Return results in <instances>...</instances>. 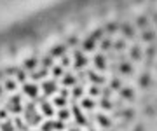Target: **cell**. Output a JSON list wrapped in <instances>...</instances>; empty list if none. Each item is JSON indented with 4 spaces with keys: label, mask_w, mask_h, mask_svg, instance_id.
Instances as JSON below:
<instances>
[{
    "label": "cell",
    "mask_w": 157,
    "mask_h": 131,
    "mask_svg": "<svg viewBox=\"0 0 157 131\" xmlns=\"http://www.w3.org/2000/svg\"><path fill=\"white\" fill-rule=\"evenodd\" d=\"M23 121H25L30 128H35V126L42 124V114H40L39 107H37L33 102H30V103L25 105V108H23Z\"/></svg>",
    "instance_id": "cell-1"
},
{
    "label": "cell",
    "mask_w": 157,
    "mask_h": 131,
    "mask_svg": "<svg viewBox=\"0 0 157 131\" xmlns=\"http://www.w3.org/2000/svg\"><path fill=\"white\" fill-rule=\"evenodd\" d=\"M23 108H25V105L21 103V96L19 94H14V96H11L6 102V110L11 112V114H21Z\"/></svg>",
    "instance_id": "cell-2"
},
{
    "label": "cell",
    "mask_w": 157,
    "mask_h": 131,
    "mask_svg": "<svg viewBox=\"0 0 157 131\" xmlns=\"http://www.w3.org/2000/svg\"><path fill=\"white\" fill-rule=\"evenodd\" d=\"M63 129H65V122L59 119H49L40 124V131H63Z\"/></svg>",
    "instance_id": "cell-3"
},
{
    "label": "cell",
    "mask_w": 157,
    "mask_h": 131,
    "mask_svg": "<svg viewBox=\"0 0 157 131\" xmlns=\"http://www.w3.org/2000/svg\"><path fill=\"white\" fill-rule=\"evenodd\" d=\"M40 89L44 93V96H52V94H56L58 93V80L56 79H45L40 86Z\"/></svg>",
    "instance_id": "cell-4"
},
{
    "label": "cell",
    "mask_w": 157,
    "mask_h": 131,
    "mask_svg": "<svg viewBox=\"0 0 157 131\" xmlns=\"http://www.w3.org/2000/svg\"><path fill=\"white\" fill-rule=\"evenodd\" d=\"M23 93L28 98H32V100H39L40 86L33 84V82H25V84H23Z\"/></svg>",
    "instance_id": "cell-5"
},
{
    "label": "cell",
    "mask_w": 157,
    "mask_h": 131,
    "mask_svg": "<svg viewBox=\"0 0 157 131\" xmlns=\"http://www.w3.org/2000/svg\"><path fill=\"white\" fill-rule=\"evenodd\" d=\"M39 110H40V114L45 115V117H49V119L54 117V107H52V103H49L47 100H44V98L39 100Z\"/></svg>",
    "instance_id": "cell-6"
},
{
    "label": "cell",
    "mask_w": 157,
    "mask_h": 131,
    "mask_svg": "<svg viewBox=\"0 0 157 131\" xmlns=\"http://www.w3.org/2000/svg\"><path fill=\"white\" fill-rule=\"evenodd\" d=\"M87 58H86V54L82 51H75L73 52V67L75 68H84L86 65H87Z\"/></svg>",
    "instance_id": "cell-7"
},
{
    "label": "cell",
    "mask_w": 157,
    "mask_h": 131,
    "mask_svg": "<svg viewBox=\"0 0 157 131\" xmlns=\"http://www.w3.org/2000/svg\"><path fill=\"white\" fill-rule=\"evenodd\" d=\"M70 110H72L73 117H75V122H77V126H86V124H87V119L84 117V114H82V108H80V107L73 105Z\"/></svg>",
    "instance_id": "cell-8"
},
{
    "label": "cell",
    "mask_w": 157,
    "mask_h": 131,
    "mask_svg": "<svg viewBox=\"0 0 157 131\" xmlns=\"http://www.w3.org/2000/svg\"><path fill=\"white\" fill-rule=\"evenodd\" d=\"M68 91H61V96H56L54 100H52V105H56V107L59 108H67L68 105Z\"/></svg>",
    "instance_id": "cell-9"
},
{
    "label": "cell",
    "mask_w": 157,
    "mask_h": 131,
    "mask_svg": "<svg viewBox=\"0 0 157 131\" xmlns=\"http://www.w3.org/2000/svg\"><path fill=\"white\" fill-rule=\"evenodd\" d=\"M47 74H49V72H47V68L40 67V68L33 70L30 75H32V79H33V80H42V82H44V80L47 79Z\"/></svg>",
    "instance_id": "cell-10"
},
{
    "label": "cell",
    "mask_w": 157,
    "mask_h": 131,
    "mask_svg": "<svg viewBox=\"0 0 157 131\" xmlns=\"http://www.w3.org/2000/svg\"><path fill=\"white\" fill-rule=\"evenodd\" d=\"M93 61H94V67L98 70H101V72L107 68V58L103 56V54H96V56L93 58Z\"/></svg>",
    "instance_id": "cell-11"
},
{
    "label": "cell",
    "mask_w": 157,
    "mask_h": 131,
    "mask_svg": "<svg viewBox=\"0 0 157 131\" xmlns=\"http://www.w3.org/2000/svg\"><path fill=\"white\" fill-rule=\"evenodd\" d=\"M82 49H84L86 52L94 51V49H96V39H93V37H87V39L82 42Z\"/></svg>",
    "instance_id": "cell-12"
},
{
    "label": "cell",
    "mask_w": 157,
    "mask_h": 131,
    "mask_svg": "<svg viewBox=\"0 0 157 131\" xmlns=\"http://www.w3.org/2000/svg\"><path fill=\"white\" fill-rule=\"evenodd\" d=\"M121 32H122V35L126 39H133V37H135V28L129 23H124L122 26H121Z\"/></svg>",
    "instance_id": "cell-13"
},
{
    "label": "cell",
    "mask_w": 157,
    "mask_h": 131,
    "mask_svg": "<svg viewBox=\"0 0 157 131\" xmlns=\"http://www.w3.org/2000/svg\"><path fill=\"white\" fill-rule=\"evenodd\" d=\"M0 131H16V124H14V121L11 119H6L0 122Z\"/></svg>",
    "instance_id": "cell-14"
},
{
    "label": "cell",
    "mask_w": 157,
    "mask_h": 131,
    "mask_svg": "<svg viewBox=\"0 0 157 131\" xmlns=\"http://www.w3.org/2000/svg\"><path fill=\"white\" fill-rule=\"evenodd\" d=\"M154 39H155V32H154V30L143 28V32H141V40H143V42H152Z\"/></svg>",
    "instance_id": "cell-15"
},
{
    "label": "cell",
    "mask_w": 157,
    "mask_h": 131,
    "mask_svg": "<svg viewBox=\"0 0 157 131\" xmlns=\"http://www.w3.org/2000/svg\"><path fill=\"white\" fill-rule=\"evenodd\" d=\"M70 115H72V110L70 108H59V112H58V119L63 121V122H67L68 119H70Z\"/></svg>",
    "instance_id": "cell-16"
},
{
    "label": "cell",
    "mask_w": 157,
    "mask_h": 131,
    "mask_svg": "<svg viewBox=\"0 0 157 131\" xmlns=\"http://www.w3.org/2000/svg\"><path fill=\"white\" fill-rule=\"evenodd\" d=\"M16 84L17 80L16 79H6V82H4V91H16Z\"/></svg>",
    "instance_id": "cell-17"
},
{
    "label": "cell",
    "mask_w": 157,
    "mask_h": 131,
    "mask_svg": "<svg viewBox=\"0 0 157 131\" xmlns=\"http://www.w3.org/2000/svg\"><path fill=\"white\" fill-rule=\"evenodd\" d=\"M63 86H67V87H73V86H77L75 77H73L72 74H65V77H63Z\"/></svg>",
    "instance_id": "cell-18"
},
{
    "label": "cell",
    "mask_w": 157,
    "mask_h": 131,
    "mask_svg": "<svg viewBox=\"0 0 157 131\" xmlns=\"http://www.w3.org/2000/svg\"><path fill=\"white\" fill-rule=\"evenodd\" d=\"M121 96L124 100H135V91L131 89V87H122L121 89Z\"/></svg>",
    "instance_id": "cell-19"
},
{
    "label": "cell",
    "mask_w": 157,
    "mask_h": 131,
    "mask_svg": "<svg viewBox=\"0 0 157 131\" xmlns=\"http://www.w3.org/2000/svg\"><path fill=\"white\" fill-rule=\"evenodd\" d=\"M51 56L54 58V56H59V58H63L65 56V46H56V47H52V49H51V52H49Z\"/></svg>",
    "instance_id": "cell-20"
},
{
    "label": "cell",
    "mask_w": 157,
    "mask_h": 131,
    "mask_svg": "<svg viewBox=\"0 0 157 131\" xmlns=\"http://www.w3.org/2000/svg\"><path fill=\"white\" fill-rule=\"evenodd\" d=\"M96 107V103L93 102V98H82V107L84 110H93V108Z\"/></svg>",
    "instance_id": "cell-21"
},
{
    "label": "cell",
    "mask_w": 157,
    "mask_h": 131,
    "mask_svg": "<svg viewBox=\"0 0 157 131\" xmlns=\"http://www.w3.org/2000/svg\"><path fill=\"white\" fill-rule=\"evenodd\" d=\"M52 77L54 79H59V77H65V68H63L61 65H58V67H52Z\"/></svg>",
    "instance_id": "cell-22"
},
{
    "label": "cell",
    "mask_w": 157,
    "mask_h": 131,
    "mask_svg": "<svg viewBox=\"0 0 157 131\" xmlns=\"http://www.w3.org/2000/svg\"><path fill=\"white\" fill-rule=\"evenodd\" d=\"M96 121H98L101 126H105V128H110V126H112V121L108 119V117H105L103 114H98V115H96Z\"/></svg>",
    "instance_id": "cell-23"
},
{
    "label": "cell",
    "mask_w": 157,
    "mask_h": 131,
    "mask_svg": "<svg viewBox=\"0 0 157 131\" xmlns=\"http://www.w3.org/2000/svg\"><path fill=\"white\" fill-rule=\"evenodd\" d=\"M37 65H39V61H37L35 58H30V60H26V61H25V68L30 70V72H33Z\"/></svg>",
    "instance_id": "cell-24"
},
{
    "label": "cell",
    "mask_w": 157,
    "mask_h": 131,
    "mask_svg": "<svg viewBox=\"0 0 157 131\" xmlns=\"http://www.w3.org/2000/svg\"><path fill=\"white\" fill-rule=\"evenodd\" d=\"M129 54H131V58H133V60H141V49H140L138 46H133V47H131Z\"/></svg>",
    "instance_id": "cell-25"
},
{
    "label": "cell",
    "mask_w": 157,
    "mask_h": 131,
    "mask_svg": "<svg viewBox=\"0 0 157 131\" xmlns=\"http://www.w3.org/2000/svg\"><path fill=\"white\" fill-rule=\"evenodd\" d=\"M138 84L141 86V87H148V86H150V75L148 74H143L140 77V80H138Z\"/></svg>",
    "instance_id": "cell-26"
},
{
    "label": "cell",
    "mask_w": 157,
    "mask_h": 131,
    "mask_svg": "<svg viewBox=\"0 0 157 131\" xmlns=\"http://www.w3.org/2000/svg\"><path fill=\"white\" fill-rule=\"evenodd\" d=\"M72 96H73V98H78V100H80V98L84 96V89H82V87H80V86H73Z\"/></svg>",
    "instance_id": "cell-27"
},
{
    "label": "cell",
    "mask_w": 157,
    "mask_h": 131,
    "mask_svg": "<svg viewBox=\"0 0 157 131\" xmlns=\"http://www.w3.org/2000/svg\"><path fill=\"white\" fill-rule=\"evenodd\" d=\"M119 70L122 72L124 75H129L131 72H133V67L129 65V63H121V67H119Z\"/></svg>",
    "instance_id": "cell-28"
},
{
    "label": "cell",
    "mask_w": 157,
    "mask_h": 131,
    "mask_svg": "<svg viewBox=\"0 0 157 131\" xmlns=\"http://www.w3.org/2000/svg\"><path fill=\"white\" fill-rule=\"evenodd\" d=\"M101 49H103V51H108V49H110V47H112V40L110 39H101Z\"/></svg>",
    "instance_id": "cell-29"
},
{
    "label": "cell",
    "mask_w": 157,
    "mask_h": 131,
    "mask_svg": "<svg viewBox=\"0 0 157 131\" xmlns=\"http://www.w3.org/2000/svg\"><path fill=\"white\" fill-rule=\"evenodd\" d=\"M121 28L119 25H115V23H108L107 26H105V30H107L108 33H113V32H117V30Z\"/></svg>",
    "instance_id": "cell-30"
},
{
    "label": "cell",
    "mask_w": 157,
    "mask_h": 131,
    "mask_svg": "<svg viewBox=\"0 0 157 131\" xmlns=\"http://www.w3.org/2000/svg\"><path fill=\"white\" fill-rule=\"evenodd\" d=\"M121 86H122V82H121V80H117V79L112 80V89H119V91H121V89H122Z\"/></svg>",
    "instance_id": "cell-31"
},
{
    "label": "cell",
    "mask_w": 157,
    "mask_h": 131,
    "mask_svg": "<svg viewBox=\"0 0 157 131\" xmlns=\"http://www.w3.org/2000/svg\"><path fill=\"white\" fill-rule=\"evenodd\" d=\"M101 107H103V108H112V102H110L108 98H103V102H101Z\"/></svg>",
    "instance_id": "cell-32"
},
{
    "label": "cell",
    "mask_w": 157,
    "mask_h": 131,
    "mask_svg": "<svg viewBox=\"0 0 157 131\" xmlns=\"http://www.w3.org/2000/svg\"><path fill=\"white\" fill-rule=\"evenodd\" d=\"M136 23H138V26H140V28H143V26L147 25V17H145V16H140V17H138V21H136Z\"/></svg>",
    "instance_id": "cell-33"
},
{
    "label": "cell",
    "mask_w": 157,
    "mask_h": 131,
    "mask_svg": "<svg viewBox=\"0 0 157 131\" xmlns=\"http://www.w3.org/2000/svg\"><path fill=\"white\" fill-rule=\"evenodd\" d=\"M89 79L93 80V82H101V79L98 77V75L94 74V72H89Z\"/></svg>",
    "instance_id": "cell-34"
},
{
    "label": "cell",
    "mask_w": 157,
    "mask_h": 131,
    "mask_svg": "<svg viewBox=\"0 0 157 131\" xmlns=\"http://www.w3.org/2000/svg\"><path fill=\"white\" fill-rule=\"evenodd\" d=\"M68 65H70V58H68V56H63V58H61V67L65 68V67H68Z\"/></svg>",
    "instance_id": "cell-35"
},
{
    "label": "cell",
    "mask_w": 157,
    "mask_h": 131,
    "mask_svg": "<svg viewBox=\"0 0 157 131\" xmlns=\"http://www.w3.org/2000/svg\"><path fill=\"white\" fill-rule=\"evenodd\" d=\"M113 47H115V49H124V40H117V42H113Z\"/></svg>",
    "instance_id": "cell-36"
},
{
    "label": "cell",
    "mask_w": 157,
    "mask_h": 131,
    "mask_svg": "<svg viewBox=\"0 0 157 131\" xmlns=\"http://www.w3.org/2000/svg\"><path fill=\"white\" fill-rule=\"evenodd\" d=\"M98 93H100V89H98V87H96V86L93 84V87H91V89H89V94H94V96H96Z\"/></svg>",
    "instance_id": "cell-37"
},
{
    "label": "cell",
    "mask_w": 157,
    "mask_h": 131,
    "mask_svg": "<svg viewBox=\"0 0 157 131\" xmlns=\"http://www.w3.org/2000/svg\"><path fill=\"white\" fill-rule=\"evenodd\" d=\"M133 131H145V129H143V126H141V124H138V126L133 128Z\"/></svg>",
    "instance_id": "cell-38"
},
{
    "label": "cell",
    "mask_w": 157,
    "mask_h": 131,
    "mask_svg": "<svg viewBox=\"0 0 157 131\" xmlns=\"http://www.w3.org/2000/svg\"><path fill=\"white\" fill-rule=\"evenodd\" d=\"M68 131H80V129H78V126H77V128H70Z\"/></svg>",
    "instance_id": "cell-39"
},
{
    "label": "cell",
    "mask_w": 157,
    "mask_h": 131,
    "mask_svg": "<svg viewBox=\"0 0 157 131\" xmlns=\"http://www.w3.org/2000/svg\"><path fill=\"white\" fill-rule=\"evenodd\" d=\"M30 131H33V129H30Z\"/></svg>",
    "instance_id": "cell-40"
}]
</instances>
